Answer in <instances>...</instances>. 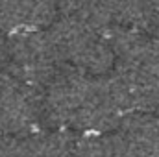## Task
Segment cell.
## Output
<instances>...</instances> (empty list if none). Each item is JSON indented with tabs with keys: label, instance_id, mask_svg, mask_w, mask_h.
I'll return each instance as SVG.
<instances>
[{
	"label": "cell",
	"instance_id": "obj_1",
	"mask_svg": "<svg viewBox=\"0 0 159 157\" xmlns=\"http://www.w3.org/2000/svg\"><path fill=\"white\" fill-rule=\"evenodd\" d=\"M44 120L56 129L109 133L131 111L115 74L93 76L63 67L43 92Z\"/></svg>",
	"mask_w": 159,
	"mask_h": 157
},
{
	"label": "cell",
	"instance_id": "obj_2",
	"mask_svg": "<svg viewBox=\"0 0 159 157\" xmlns=\"http://www.w3.org/2000/svg\"><path fill=\"white\" fill-rule=\"evenodd\" d=\"M107 39L117 57L113 74L131 111L159 113V48L150 34L117 26L107 32Z\"/></svg>",
	"mask_w": 159,
	"mask_h": 157
},
{
	"label": "cell",
	"instance_id": "obj_3",
	"mask_svg": "<svg viewBox=\"0 0 159 157\" xmlns=\"http://www.w3.org/2000/svg\"><path fill=\"white\" fill-rule=\"evenodd\" d=\"M48 32L63 67L93 76H106L115 69L117 57L107 34L63 15L54 20Z\"/></svg>",
	"mask_w": 159,
	"mask_h": 157
},
{
	"label": "cell",
	"instance_id": "obj_4",
	"mask_svg": "<svg viewBox=\"0 0 159 157\" xmlns=\"http://www.w3.org/2000/svg\"><path fill=\"white\" fill-rule=\"evenodd\" d=\"M6 69L22 83L43 94L50 81L63 69L50 32L44 28H35L7 34Z\"/></svg>",
	"mask_w": 159,
	"mask_h": 157
},
{
	"label": "cell",
	"instance_id": "obj_5",
	"mask_svg": "<svg viewBox=\"0 0 159 157\" xmlns=\"http://www.w3.org/2000/svg\"><path fill=\"white\" fill-rule=\"evenodd\" d=\"M43 94L7 69L0 72V135L26 137L43 129Z\"/></svg>",
	"mask_w": 159,
	"mask_h": 157
},
{
	"label": "cell",
	"instance_id": "obj_6",
	"mask_svg": "<svg viewBox=\"0 0 159 157\" xmlns=\"http://www.w3.org/2000/svg\"><path fill=\"white\" fill-rule=\"evenodd\" d=\"M57 13V0H0V30L7 35L17 30L46 28Z\"/></svg>",
	"mask_w": 159,
	"mask_h": 157
},
{
	"label": "cell",
	"instance_id": "obj_7",
	"mask_svg": "<svg viewBox=\"0 0 159 157\" xmlns=\"http://www.w3.org/2000/svg\"><path fill=\"white\" fill-rule=\"evenodd\" d=\"M57 9L63 17L76 19L104 34L119 26L117 0H57Z\"/></svg>",
	"mask_w": 159,
	"mask_h": 157
},
{
	"label": "cell",
	"instance_id": "obj_8",
	"mask_svg": "<svg viewBox=\"0 0 159 157\" xmlns=\"http://www.w3.org/2000/svg\"><path fill=\"white\" fill-rule=\"evenodd\" d=\"M133 157H159V118L152 113H129L122 122Z\"/></svg>",
	"mask_w": 159,
	"mask_h": 157
},
{
	"label": "cell",
	"instance_id": "obj_9",
	"mask_svg": "<svg viewBox=\"0 0 159 157\" xmlns=\"http://www.w3.org/2000/svg\"><path fill=\"white\" fill-rule=\"evenodd\" d=\"M74 157H133V152L122 131L80 133L76 137Z\"/></svg>",
	"mask_w": 159,
	"mask_h": 157
},
{
	"label": "cell",
	"instance_id": "obj_10",
	"mask_svg": "<svg viewBox=\"0 0 159 157\" xmlns=\"http://www.w3.org/2000/svg\"><path fill=\"white\" fill-rule=\"evenodd\" d=\"M69 129H52L32 133L26 137L28 157H74L76 137Z\"/></svg>",
	"mask_w": 159,
	"mask_h": 157
},
{
	"label": "cell",
	"instance_id": "obj_11",
	"mask_svg": "<svg viewBox=\"0 0 159 157\" xmlns=\"http://www.w3.org/2000/svg\"><path fill=\"white\" fill-rule=\"evenodd\" d=\"M119 26L148 32L159 19V0H117Z\"/></svg>",
	"mask_w": 159,
	"mask_h": 157
},
{
	"label": "cell",
	"instance_id": "obj_12",
	"mask_svg": "<svg viewBox=\"0 0 159 157\" xmlns=\"http://www.w3.org/2000/svg\"><path fill=\"white\" fill-rule=\"evenodd\" d=\"M7 67V35L0 30V72Z\"/></svg>",
	"mask_w": 159,
	"mask_h": 157
},
{
	"label": "cell",
	"instance_id": "obj_13",
	"mask_svg": "<svg viewBox=\"0 0 159 157\" xmlns=\"http://www.w3.org/2000/svg\"><path fill=\"white\" fill-rule=\"evenodd\" d=\"M157 118H159V113H157Z\"/></svg>",
	"mask_w": 159,
	"mask_h": 157
}]
</instances>
